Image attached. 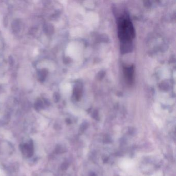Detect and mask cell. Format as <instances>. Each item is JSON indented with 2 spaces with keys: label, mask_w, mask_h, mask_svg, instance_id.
Returning a JSON list of instances; mask_svg holds the SVG:
<instances>
[{
  "label": "cell",
  "mask_w": 176,
  "mask_h": 176,
  "mask_svg": "<svg viewBox=\"0 0 176 176\" xmlns=\"http://www.w3.org/2000/svg\"><path fill=\"white\" fill-rule=\"evenodd\" d=\"M118 33L121 42V50L127 52L131 50L132 39L134 38V28L129 17L122 15L118 20Z\"/></svg>",
  "instance_id": "6da1fadb"
},
{
  "label": "cell",
  "mask_w": 176,
  "mask_h": 176,
  "mask_svg": "<svg viewBox=\"0 0 176 176\" xmlns=\"http://www.w3.org/2000/svg\"><path fill=\"white\" fill-rule=\"evenodd\" d=\"M34 148L32 143L25 144L22 147V151L23 153H24L25 154H27L28 157H31L33 155L34 153Z\"/></svg>",
  "instance_id": "7a4b0ae2"
},
{
  "label": "cell",
  "mask_w": 176,
  "mask_h": 176,
  "mask_svg": "<svg viewBox=\"0 0 176 176\" xmlns=\"http://www.w3.org/2000/svg\"><path fill=\"white\" fill-rule=\"evenodd\" d=\"M68 167V164L67 163H64L62 166V169L63 170H65Z\"/></svg>",
  "instance_id": "3957f363"
},
{
  "label": "cell",
  "mask_w": 176,
  "mask_h": 176,
  "mask_svg": "<svg viewBox=\"0 0 176 176\" xmlns=\"http://www.w3.org/2000/svg\"><path fill=\"white\" fill-rule=\"evenodd\" d=\"M90 176H96V175H95L94 173H92V174L90 175Z\"/></svg>",
  "instance_id": "277c9868"
}]
</instances>
